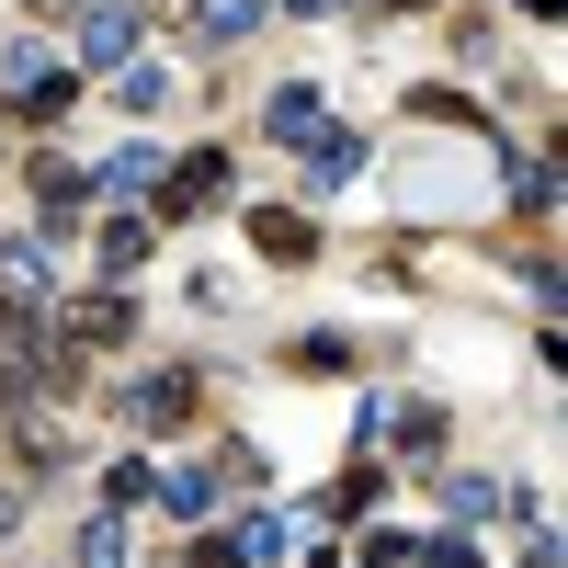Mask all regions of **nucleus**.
Listing matches in <instances>:
<instances>
[{
  "instance_id": "21",
  "label": "nucleus",
  "mask_w": 568,
  "mask_h": 568,
  "mask_svg": "<svg viewBox=\"0 0 568 568\" xmlns=\"http://www.w3.org/2000/svg\"><path fill=\"white\" fill-rule=\"evenodd\" d=\"M171 568H205V546H194V557H171Z\"/></svg>"
},
{
  "instance_id": "4",
  "label": "nucleus",
  "mask_w": 568,
  "mask_h": 568,
  "mask_svg": "<svg viewBox=\"0 0 568 568\" xmlns=\"http://www.w3.org/2000/svg\"><path fill=\"white\" fill-rule=\"evenodd\" d=\"M69 342H91V353L136 342V307H125V284H103V296H80V307H69Z\"/></svg>"
},
{
  "instance_id": "9",
  "label": "nucleus",
  "mask_w": 568,
  "mask_h": 568,
  "mask_svg": "<svg viewBox=\"0 0 568 568\" xmlns=\"http://www.w3.org/2000/svg\"><path fill=\"white\" fill-rule=\"evenodd\" d=\"M136 262H149V216H114V227H103V273L125 284Z\"/></svg>"
},
{
  "instance_id": "13",
  "label": "nucleus",
  "mask_w": 568,
  "mask_h": 568,
  "mask_svg": "<svg viewBox=\"0 0 568 568\" xmlns=\"http://www.w3.org/2000/svg\"><path fill=\"white\" fill-rule=\"evenodd\" d=\"M103 500H114V511H136V500H149V466L114 455V466H103Z\"/></svg>"
},
{
  "instance_id": "2",
  "label": "nucleus",
  "mask_w": 568,
  "mask_h": 568,
  "mask_svg": "<svg viewBox=\"0 0 568 568\" xmlns=\"http://www.w3.org/2000/svg\"><path fill=\"white\" fill-rule=\"evenodd\" d=\"M296 149H307V160H296V171H307V182H318V194H342V182H353V171H364V136H342V125H329V114H318V125H307V136H296Z\"/></svg>"
},
{
  "instance_id": "8",
  "label": "nucleus",
  "mask_w": 568,
  "mask_h": 568,
  "mask_svg": "<svg viewBox=\"0 0 568 568\" xmlns=\"http://www.w3.org/2000/svg\"><path fill=\"white\" fill-rule=\"evenodd\" d=\"M251 251H262V262H307V251H318V227H307L296 205H262V216H251Z\"/></svg>"
},
{
  "instance_id": "19",
  "label": "nucleus",
  "mask_w": 568,
  "mask_h": 568,
  "mask_svg": "<svg viewBox=\"0 0 568 568\" xmlns=\"http://www.w3.org/2000/svg\"><path fill=\"white\" fill-rule=\"evenodd\" d=\"M524 12H546V23H557V12H568V0H524Z\"/></svg>"
},
{
  "instance_id": "3",
  "label": "nucleus",
  "mask_w": 568,
  "mask_h": 568,
  "mask_svg": "<svg viewBox=\"0 0 568 568\" xmlns=\"http://www.w3.org/2000/svg\"><path fill=\"white\" fill-rule=\"evenodd\" d=\"M149 194H160V216H205V205H227V160H182V171L149 182Z\"/></svg>"
},
{
  "instance_id": "15",
  "label": "nucleus",
  "mask_w": 568,
  "mask_h": 568,
  "mask_svg": "<svg viewBox=\"0 0 568 568\" xmlns=\"http://www.w3.org/2000/svg\"><path fill=\"white\" fill-rule=\"evenodd\" d=\"M80 568H125V524H91L80 535Z\"/></svg>"
},
{
  "instance_id": "16",
  "label": "nucleus",
  "mask_w": 568,
  "mask_h": 568,
  "mask_svg": "<svg viewBox=\"0 0 568 568\" xmlns=\"http://www.w3.org/2000/svg\"><path fill=\"white\" fill-rule=\"evenodd\" d=\"M420 568H478V546H466V535H444V546H420Z\"/></svg>"
},
{
  "instance_id": "6",
  "label": "nucleus",
  "mask_w": 568,
  "mask_h": 568,
  "mask_svg": "<svg viewBox=\"0 0 568 568\" xmlns=\"http://www.w3.org/2000/svg\"><path fill=\"white\" fill-rule=\"evenodd\" d=\"M160 171H171V149H149V136H125V149H114L103 171H91V182H103V194L125 205V194H149V182H160Z\"/></svg>"
},
{
  "instance_id": "11",
  "label": "nucleus",
  "mask_w": 568,
  "mask_h": 568,
  "mask_svg": "<svg viewBox=\"0 0 568 568\" xmlns=\"http://www.w3.org/2000/svg\"><path fill=\"white\" fill-rule=\"evenodd\" d=\"M284 364H296V375H342V364H353V342H329V329H307V342H284Z\"/></svg>"
},
{
  "instance_id": "10",
  "label": "nucleus",
  "mask_w": 568,
  "mask_h": 568,
  "mask_svg": "<svg viewBox=\"0 0 568 568\" xmlns=\"http://www.w3.org/2000/svg\"><path fill=\"white\" fill-rule=\"evenodd\" d=\"M307 125H318V91H307V80H284V91H273V136H284V149H296Z\"/></svg>"
},
{
  "instance_id": "22",
  "label": "nucleus",
  "mask_w": 568,
  "mask_h": 568,
  "mask_svg": "<svg viewBox=\"0 0 568 568\" xmlns=\"http://www.w3.org/2000/svg\"><path fill=\"white\" fill-rule=\"evenodd\" d=\"M34 12H69V0H34Z\"/></svg>"
},
{
  "instance_id": "14",
  "label": "nucleus",
  "mask_w": 568,
  "mask_h": 568,
  "mask_svg": "<svg viewBox=\"0 0 568 568\" xmlns=\"http://www.w3.org/2000/svg\"><path fill=\"white\" fill-rule=\"evenodd\" d=\"M194 23H205V34H251V23H262V0H205Z\"/></svg>"
},
{
  "instance_id": "18",
  "label": "nucleus",
  "mask_w": 568,
  "mask_h": 568,
  "mask_svg": "<svg viewBox=\"0 0 568 568\" xmlns=\"http://www.w3.org/2000/svg\"><path fill=\"white\" fill-rule=\"evenodd\" d=\"M284 12H342V0H284Z\"/></svg>"
},
{
  "instance_id": "17",
  "label": "nucleus",
  "mask_w": 568,
  "mask_h": 568,
  "mask_svg": "<svg viewBox=\"0 0 568 568\" xmlns=\"http://www.w3.org/2000/svg\"><path fill=\"white\" fill-rule=\"evenodd\" d=\"M149 12H160V23H194V12H205V0H149Z\"/></svg>"
},
{
  "instance_id": "20",
  "label": "nucleus",
  "mask_w": 568,
  "mask_h": 568,
  "mask_svg": "<svg viewBox=\"0 0 568 568\" xmlns=\"http://www.w3.org/2000/svg\"><path fill=\"white\" fill-rule=\"evenodd\" d=\"M0 535H12V489H0Z\"/></svg>"
},
{
  "instance_id": "12",
  "label": "nucleus",
  "mask_w": 568,
  "mask_h": 568,
  "mask_svg": "<svg viewBox=\"0 0 568 568\" xmlns=\"http://www.w3.org/2000/svg\"><path fill=\"white\" fill-rule=\"evenodd\" d=\"M511 205L546 216V205H557V171H546V160H524V171H511Z\"/></svg>"
},
{
  "instance_id": "5",
  "label": "nucleus",
  "mask_w": 568,
  "mask_h": 568,
  "mask_svg": "<svg viewBox=\"0 0 568 568\" xmlns=\"http://www.w3.org/2000/svg\"><path fill=\"white\" fill-rule=\"evenodd\" d=\"M182 409H194V375H136V398H125V420H136V433H171Z\"/></svg>"
},
{
  "instance_id": "7",
  "label": "nucleus",
  "mask_w": 568,
  "mask_h": 568,
  "mask_svg": "<svg viewBox=\"0 0 568 568\" xmlns=\"http://www.w3.org/2000/svg\"><path fill=\"white\" fill-rule=\"evenodd\" d=\"M80 58H91V69H125V58H136V12H114V0H103V12H80Z\"/></svg>"
},
{
  "instance_id": "1",
  "label": "nucleus",
  "mask_w": 568,
  "mask_h": 568,
  "mask_svg": "<svg viewBox=\"0 0 568 568\" xmlns=\"http://www.w3.org/2000/svg\"><path fill=\"white\" fill-rule=\"evenodd\" d=\"M69 91H80V80L45 58V45H12V69H0V103H12V114L45 125V114H69Z\"/></svg>"
}]
</instances>
